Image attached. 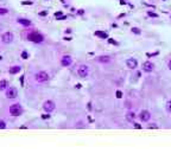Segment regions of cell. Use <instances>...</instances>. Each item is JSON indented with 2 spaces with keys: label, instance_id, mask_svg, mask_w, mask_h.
Here are the masks:
<instances>
[{
  "label": "cell",
  "instance_id": "cell-1",
  "mask_svg": "<svg viewBox=\"0 0 171 160\" xmlns=\"http://www.w3.org/2000/svg\"><path fill=\"white\" fill-rule=\"evenodd\" d=\"M10 114L12 116H20L23 114V108L19 103H14L10 106Z\"/></svg>",
  "mask_w": 171,
  "mask_h": 160
},
{
  "label": "cell",
  "instance_id": "cell-2",
  "mask_svg": "<svg viewBox=\"0 0 171 160\" xmlns=\"http://www.w3.org/2000/svg\"><path fill=\"white\" fill-rule=\"evenodd\" d=\"M27 38H29V41L35 42V43H42L44 41V37H43L41 33H38V32H32V33H30L27 36Z\"/></svg>",
  "mask_w": 171,
  "mask_h": 160
},
{
  "label": "cell",
  "instance_id": "cell-3",
  "mask_svg": "<svg viewBox=\"0 0 171 160\" xmlns=\"http://www.w3.org/2000/svg\"><path fill=\"white\" fill-rule=\"evenodd\" d=\"M77 75L80 76V77H87L88 75H89V66L88 65H84V64H82V65H80L78 68H77Z\"/></svg>",
  "mask_w": 171,
  "mask_h": 160
},
{
  "label": "cell",
  "instance_id": "cell-4",
  "mask_svg": "<svg viewBox=\"0 0 171 160\" xmlns=\"http://www.w3.org/2000/svg\"><path fill=\"white\" fill-rule=\"evenodd\" d=\"M43 109L46 112V113H51V112H54L55 109H56V104H55V102L54 101H50V100H48V101H45L44 103H43Z\"/></svg>",
  "mask_w": 171,
  "mask_h": 160
},
{
  "label": "cell",
  "instance_id": "cell-5",
  "mask_svg": "<svg viewBox=\"0 0 171 160\" xmlns=\"http://www.w3.org/2000/svg\"><path fill=\"white\" fill-rule=\"evenodd\" d=\"M35 80L37 82H46L49 80V74L46 71H39L35 75Z\"/></svg>",
  "mask_w": 171,
  "mask_h": 160
},
{
  "label": "cell",
  "instance_id": "cell-6",
  "mask_svg": "<svg viewBox=\"0 0 171 160\" xmlns=\"http://www.w3.org/2000/svg\"><path fill=\"white\" fill-rule=\"evenodd\" d=\"M13 39H14V36H13L12 32H5V33H3V36H1V42L5 43V44L12 43Z\"/></svg>",
  "mask_w": 171,
  "mask_h": 160
},
{
  "label": "cell",
  "instance_id": "cell-7",
  "mask_svg": "<svg viewBox=\"0 0 171 160\" xmlns=\"http://www.w3.org/2000/svg\"><path fill=\"white\" fill-rule=\"evenodd\" d=\"M18 96V90L14 87H10L6 89V97L7 99H15Z\"/></svg>",
  "mask_w": 171,
  "mask_h": 160
},
{
  "label": "cell",
  "instance_id": "cell-8",
  "mask_svg": "<svg viewBox=\"0 0 171 160\" xmlns=\"http://www.w3.org/2000/svg\"><path fill=\"white\" fill-rule=\"evenodd\" d=\"M71 63H73V58L69 55H64L61 58V65L62 66H69V65H71Z\"/></svg>",
  "mask_w": 171,
  "mask_h": 160
},
{
  "label": "cell",
  "instance_id": "cell-9",
  "mask_svg": "<svg viewBox=\"0 0 171 160\" xmlns=\"http://www.w3.org/2000/svg\"><path fill=\"white\" fill-rule=\"evenodd\" d=\"M139 119L143 121V122H147L150 121L151 119V113L149 110H142L140 114H139Z\"/></svg>",
  "mask_w": 171,
  "mask_h": 160
},
{
  "label": "cell",
  "instance_id": "cell-10",
  "mask_svg": "<svg viewBox=\"0 0 171 160\" xmlns=\"http://www.w3.org/2000/svg\"><path fill=\"white\" fill-rule=\"evenodd\" d=\"M155 69V64H153L152 62H145L144 64H143V70L144 71H146V73H151V71Z\"/></svg>",
  "mask_w": 171,
  "mask_h": 160
},
{
  "label": "cell",
  "instance_id": "cell-11",
  "mask_svg": "<svg viewBox=\"0 0 171 160\" xmlns=\"http://www.w3.org/2000/svg\"><path fill=\"white\" fill-rule=\"evenodd\" d=\"M126 65H127V68H130V69H135L137 65H138V62H137L135 58H127V59H126Z\"/></svg>",
  "mask_w": 171,
  "mask_h": 160
},
{
  "label": "cell",
  "instance_id": "cell-12",
  "mask_svg": "<svg viewBox=\"0 0 171 160\" xmlns=\"http://www.w3.org/2000/svg\"><path fill=\"white\" fill-rule=\"evenodd\" d=\"M17 22H18L19 24H22L23 26H31V25H32V23H31L29 19H24V18H19V19L17 20Z\"/></svg>",
  "mask_w": 171,
  "mask_h": 160
},
{
  "label": "cell",
  "instance_id": "cell-13",
  "mask_svg": "<svg viewBox=\"0 0 171 160\" xmlns=\"http://www.w3.org/2000/svg\"><path fill=\"white\" fill-rule=\"evenodd\" d=\"M135 117H137V115H135V113H133V112H128V113L126 114V119H127V121H130V122H133V121L135 120Z\"/></svg>",
  "mask_w": 171,
  "mask_h": 160
},
{
  "label": "cell",
  "instance_id": "cell-14",
  "mask_svg": "<svg viewBox=\"0 0 171 160\" xmlns=\"http://www.w3.org/2000/svg\"><path fill=\"white\" fill-rule=\"evenodd\" d=\"M19 71H20V66L15 65V66H12V68H10L8 73H10V74H12V75H14V74H18Z\"/></svg>",
  "mask_w": 171,
  "mask_h": 160
},
{
  "label": "cell",
  "instance_id": "cell-15",
  "mask_svg": "<svg viewBox=\"0 0 171 160\" xmlns=\"http://www.w3.org/2000/svg\"><path fill=\"white\" fill-rule=\"evenodd\" d=\"M7 84H8V82L6 80H1V81H0V90H4V89H6L7 88Z\"/></svg>",
  "mask_w": 171,
  "mask_h": 160
},
{
  "label": "cell",
  "instance_id": "cell-16",
  "mask_svg": "<svg viewBox=\"0 0 171 160\" xmlns=\"http://www.w3.org/2000/svg\"><path fill=\"white\" fill-rule=\"evenodd\" d=\"M8 13V10L5 8V7H0V15H4V14H7Z\"/></svg>",
  "mask_w": 171,
  "mask_h": 160
},
{
  "label": "cell",
  "instance_id": "cell-17",
  "mask_svg": "<svg viewBox=\"0 0 171 160\" xmlns=\"http://www.w3.org/2000/svg\"><path fill=\"white\" fill-rule=\"evenodd\" d=\"M99 61L100 62H108L109 61V57L108 56H101V57H99Z\"/></svg>",
  "mask_w": 171,
  "mask_h": 160
},
{
  "label": "cell",
  "instance_id": "cell-18",
  "mask_svg": "<svg viewBox=\"0 0 171 160\" xmlns=\"http://www.w3.org/2000/svg\"><path fill=\"white\" fill-rule=\"evenodd\" d=\"M5 128H6V123H5V121L0 120V129H5Z\"/></svg>",
  "mask_w": 171,
  "mask_h": 160
},
{
  "label": "cell",
  "instance_id": "cell-19",
  "mask_svg": "<svg viewBox=\"0 0 171 160\" xmlns=\"http://www.w3.org/2000/svg\"><path fill=\"white\" fill-rule=\"evenodd\" d=\"M166 110L169 113H171V101H167L166 102Z\"/></svg>",
  "mask_w": 171,
  "mask_h": 160
},
{
  "label": "cell",
  "instance_id": "cell-20",
  "mask_svg": "<svg viewBox=\"0 0 171 160\" xmlns=\"http://www.w3.org/2000/svg\"><path fill=\"white\" fill-rule=\"evenodd\" d=\"M132 32H134V33H137V34H139V33H140L139 29H137V27H133V29H132Z\"/></svg>",
  "mask_w": 171,
  "mask_h": 160
},
{
  "label": "cell",
  "instance_id": "cell-21",
  "mask_svg": "<svg viewBox=\"0 0 171 160\" xmlns=\"http://www.w3.org/2000/svg\"><path fill=\"white\" fill-rule=\"evenodd\" d=\"M116 97H118V99H121V97H123V93L118 90V92H116Z\"/></svg>",
  "mask_w": 171,
  "mask_h": 160
},
{
  "label": "cell",
  "instance_id": "cell-22",
  "mask_svg": "<svg viewBox=\"0 0 171 160\" xmlns=\"http://www.w3.org/2000/svg\"><path fill=\"white\" fill-rule=\"evenodd\" d=\"M22 57H23L24 59H26V58H27V53H26V52H23V53H22Z\"/></svg>",
  "mask_w": 171,
  "mask_h": 160
},
{
  "label": "cell",
  "instance_id": "cell-23",
  "mask_svg": "<svg viewBox=\"0 0 171 160\" xmlns=\"http://www.w3.org/2000/svg\"><path fill=\"white\" fill-rule=\"evenodd\" d=\"M42 117H43V119H49V117H50V115H49V113H48V114H43V115H42Z\"/></svg>",
  "mask_w": 171,
  "mask_h": 160
},
{
  "label": "cell",
  "instance_id": "cell-24",
  "mask_svg": "<svg viewBox=\"0 0 171 160\" xmlns=\"http://www.w3.org/2000/svg\"><path fill=\"white\" fill-rule=\"evenodd\" d=\"M167 68L171 70V59H170V61H169V63H167Z\"/></svg>",
  "mask_w": 171,
  "mask_h": 160
},
{
  "label": "cell",
  "instance_id": "cell-25",
  "mask_svg": "<svg viewBox=\"0 0 171 160\" xmlns=\"http://www.w3.org/2000/svg\"><path fill=\"white\" fill-rule=\"evenodd\" d=\"M1 59H3V57H1V56H0V61H1Z\"/></svg>",
  "mask_w": 171,
  "mask_h": 160
}]
</instances>
